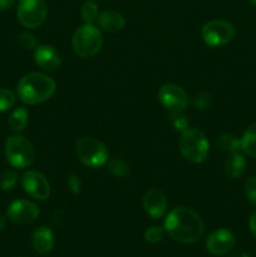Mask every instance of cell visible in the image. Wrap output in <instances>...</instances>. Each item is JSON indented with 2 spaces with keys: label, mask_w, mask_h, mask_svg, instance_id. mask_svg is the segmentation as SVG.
I'll return each instance as SVG.
<instances>
[{
  "label": "cell",
  "mask_w": 256,
  "mask_h": 257,
  "mask_svg": "<svg viewBox=\"0 0 256 257\" xmlns=\"http://www.w3.org/2000/svg\"><path fill=\"white\" fill-rule=\"evenodd\" d=\"M166 233L181 243H195L202 237L205 225L197 212L188 207H177L171 211L165 220Z\"/></svg>",
  "instance_id": "1"
},
{
  "label": "cell",
  "mask_w": 256,
  "mask_h": 257,
  "mask_svg": "<svg viewBox=\"0 0 256 257\" xmlns=\"http://www.w3.org/2000/svg\"><path fill=\"white\" fill-rule=\"evenodd\" d=\"M57 89L54 80L43 73H28L19 80L17 87L18 97L29 105L40 104L53 97Z\"/></svg>",
  "instance_id": "2"
},
{
  "label": "cell",
  "mask_w": 256,
  "mask_h": 257,
  "mask_svg": "<svg viewBox=\"0 0 256 257\" xmlns=\"http://www.w3.org/2000/svg\"><path fill=\"white\" fill-rule=\"evenodd\" d=\"M178 147L183 157L192 163H202L210 153L207 138L201 131L195 128H187L181 132Z\"/></svg>",
  "instance_id": "3"
},
{
  "label": "cell",
  "mask_w": 256,
  "mask_h": 257,
  "mask_svg": "<svg viewBox=\"0 0 256 257\" xmlns=\"http://www.w3.org/2000/svg\"><path fill=\"white\" fill-rule=\"evenodd\" d=\"M73 50L82 58H90L102 49V32L93 24H84L75 30L72 39Z\"/></svg>",
  "instance_id": "4"
},
{
  "label": "cell",
  "mask_w": 256,
  "mask_h": 257,
  "mask_svg": "<svg viewBox=\"0 0 256 257\" xmlns=\"http://www.w3.org/2000/svg\"><path fill=\"white\" fill-rule=\"evenodd\" d=\"M75 152L84 166L89 168H98L108 162V150L103 142L90 136L82 137L77 142Z\"/></svg>",
  "instance_id": "5"
},
{
  "label": "cell",
  "mask_w": 256,
  "mask_h": 257,
  "mask_svg": "<svg viewBox=\"0 0 256 257\" xmlns=\"http://www.w3.org/2000/svg\"><path fill=\"white\" fill-rule=\"evenodd\" d=\"M4 152L12 167L27 168L34 162L35 152L32 143L20 135L10 136L5 141Z\"/></svg>",
  "instance_id": "6"
},
{
  "label": "cell",
  "mask_w": 256,
  "mask_h": 257,
  "mask_svg": "<svg viewBox=\"0 0 256 257\" xmlns=\"http://www.w3.org/2000/svg\"><path fill=\"white\" fill-rule=\"evenodd\" d=\"M17 15L23 27L27 29H35L47 19V3L44 0H19Z\"/></svg>",
  "instance_id": "7"
},
{
  "label": "cell",
  "mask_w": 256,
  "mask_h": 257,
  "mask_svg": "<svg viewBox=\"0 0 256 257\" xmlns=\"http://www.w3.org/2000/svg\"><path fill=\"white\" fill-rule=\"evenodd\" d=\"M235 27L226 20H211L202 27V39L208 47L217 48L228 44L235 38Z\"/></svg>",
  "instance_id": "8"
},
{
  "label": "cell",
  "mask_w": 256,
  "mask_h": 257,
  "mask_svg": "<svg viewBox=\"0 0 256 257\" xmlns=\"http://www.w3.org/2000/svg\"><path fill=\"white\" fill-rule=\"evenodd\" d=\"M158 100L168 112H185L188 105V95L180 85L167 83L158 90Z\"/></svg>",
  "instance_id": "9"
},
{
  "label": "cell",
  "mask_w": 256,
  "mask_h": 257,
  "mask_svg": "<svg viewBox=\"0 0 256 257\" xmlns=\"http://www.w3.org/2000/svg\"><path fill=\"white\" fill-rule=\"evenodd\" d=\"M39 216V207L28 200H15L7 210L8 220L17 225H28L34 222Z\"/></svg>",
  "instance_id": "10"
},
{
  "label": "cell",
  "mask_w": 256,
  "mask_h": 257,
  "mask_svg": "<svg viewBox=\"0 0 256 257\" xmlns=\"http://www.w3.org/2000/svg\"><path fill=\"white\" fill-rule=\"evenodd\" d=\"M22 186L30 197L38 201L47 200L50 196V185L47 177L38 171H28L22 177Z\"/></svg>",
  "instance_id": "11"
},
{
  "label": "cell",
  "mask_w": 256,
  "mask_h": 257,
  "mask_svg": "<svg viewBox=\"0 0 256 257\" xmlns=\"http://www.w3.org/2000/svg\"><path fill=\"white\" fill-rule=\"evenodd\" d=\"M236 237L227 228H218L208 235L206 248L213 256H222L231 252L235 247Z\"/></svg>",
  "instance_id": "12"
},
{
  "label": "cell",
  "mask_w": 256,
  "mask_h": 257,
  "mask_svg": "<svg viewBox=\"0 0 256 257\" xmlns=\"http://www.w3.org/2000/svg\"><path fill=\"white\" fill-rule=\"evenodd\" d=\"M143 210L150 217L161 218L167 211V198L158 188H151L145 193L142 200Z\"/></svg>",
  "instance_id": "13"
},
{
  "label": "cell",
  "mask_w": 256,
  "mask_h": 257,
  "mask_svg": "<svg viewBox=\"0 0 256 257\" xmlns=\"http://www.w3.org/2000/svg\"><path fill=\"white\" fill-rule=\"evenodd\" d=\"M34 60L37 65H39L43 70H48V72H52V70L59 68L60 63H62L60 53L58 52L57 48L49 44H43L35 48Z\"/></svg>",
  "instance_id": "14"
},
{
  "label": "cell",
  "mask_w": 256,
  "mask_h": 257,
  "mask_svg": "<svg viewBox=\"0 0 256 257\" xmlns=\"http://www.w3.org/2000/svg\"><path fill=\"white\" fill-rule=\"evenodd\" d=\"M98 25L102 30L107 33H118L124 28L125 19L117 10H104L99 13L98 17Z\"/></svg>",
  "instance_id": "15"
},
{
  "label": "cell",
  "mask_w": 256,
  "mask_h": 257,
  "mask_svg": "<svg viewBox=\"0 0 256 257\" xmlns=\"http://www.w3.org/2000/svg\"><path fill=\"white\" fill-rule=\"evenodd\" d=\"M32 243L35 252L40 253V255H47L53 250V246H54L53 231L47 226H42V227L37 228L33 233Z\"/></svg>",
  "instance_id": "16"
},
{
  "label": "cell",
  "mask_w": 256,
  "mask_h": 257,
  "mask_svg": "<svg viewBox=\"0 0 256 257\" xmlns=\"http://www.w3.org/2000/svg\"><path fill=\"white\" fill-rule=\"evenodd\" d=\"M246 166H247V162H246L245 156L241 155L240 152L230 153L223 163V171L227 177L235 180V178H240L245 173Z\"/></svg>",
  "instance_id": "17"
},
{
  "label": "cell",
  "mask_w": 256,
  "mask_h": 257,
  "mask_svg": "<svg viewBox=\"0 0 256 257\" xmlns=\"http://www.w3.org/2000/svg\"><path fill=\"white\" fill-rule=\"evenodd\" d=\"M241 151L251 158H256V123L251 124L241 137Z\"/></svg>",
  "instance_id": "18"
},
{
  "label": "cell",
  "mask_w": 256,
  "mask_h": 257,
  "mask_svg": "<svg viewBox=\"0 0 256 257\" xmlns=\"http://www.w3.org/2000/svg\"><path fill=\"white\" fill-rule=\"evenodd\" d=\"M29 120V113L25 108L18 107L9 117V128L15 133H19L25 130Z\"/></svg>",
  "instance_id": "19"
},
{
  "label": "cell",
  "mask_w": 256,
  "mask_h": 257,
  "mask_svg": "<svg viewBox=\"0 0 256 257\" xmlns=\"http://www.w3.org/2000/svg\"><path fill=\"white\" fill-rule=\"evenodd\" d=\"M216 143H217L218 148H220L221 151H223V152H241V141L233 135H228V133L221 135L220 137H217Z\"/></svg>",
  "instance_id": "20"
},
{
  "label": "cell",
  "mask_w": 256,
  "mask_h": 257,
  "mask_svg": "<svg viewBox=\"0 0 256 257\" xmlns=\"http://www.w3.org/2000/svg\"><path fill=\"white\" fill-rule=\"evenodd\" d=\"M80 15L85 24H93L94 22H97L98 17H99V10H98V5L95 4L94 0H87L85 3H83L82 8H80Z\"/></svg>",
  "instance_id": "21"
},
{
  "label": "cell",
  "mask_w": 256,
  "mask_h": 257,
  "mask_svg": "<svg viewBox=\"0 0 256 257\" xmlns=\"http://www.w3.org/2000/svg\"><path fill=\"white\" fill-rule=\"evenodd\" d=\"M107 163L110 173H112L114 177L125 178L127 176H130V166H128L124 161L119 160V158H114V160L108 161Z\"/></svg>",
  "instance_id": "22"
},
{
  "label": "cell",
  "mask_w": 256,
  "mask_h": 257,
  "mask_svg": "<svg viewBox=\"0 0 256 257\" xmlns=\"http://www.w3.org/2000/svg\"><path fill=\"white\" fill-rule=\"evenodd\" d=\"M191 104L197 110H207L212 107L213 98L210 93L201 92L191 99Z\"/></svg>",
  "instance_id": "23"
},
{
  "label": "cell",
  "mask_w": 256,
  "mask_h": 257,
  "mask_svg": "<svg viewBox=\"0 0 256 257\" xmlns=\"http://www.w3.org/2000/svg\"><path fill=\"white\" fill-rule=\"evenodd\" d=\"M170 113V117H168V120H170L171 125H172L175 130L181 131H186L187 128H190V122H188L187 117L183 114V112H168Z\"/></svg>",
  "instance_id": "24"
},
{
  "label": "cell",
  "mask_w": 256,
  "mask_h": 257,
  "mask_svg": "<svg viewBox=\"0 0 256 257\" xmlns=\"http://www.w3.org/2000/svg\"><path fill=\"white\" fill-rule=\"evenodd\" d=\"M17 182L18 176L13 170L3 171L2 175H0V188L3 191H10L12 188H14Z\"/></svg>",
  "instance_id": "25"
},
{
  "label": "cell",
  "mask_w": 256,
  "mask_h": 257,
  "mask_svg": "<svg viewBox=\"0 0 256 257\" xmlns=\"http://www.w3.org/2000/svg\"><path fill=\"white\" fill-rule=\"evenodd\" d=\"M165 228L160 227V226H151L146 230L145 232V240L148 243H158L163 240L165 237Z\"/></svg>",
  "instance_id": "26"
},
{
  "label": "cell",
  "mask_w": 256,
  "mask_h": 257,
  "mask_svg": "<svg viewBox=\"0 0 256 257\" xmlns=\"http://www.w3.org/2000/svg\"><path fill=\"white\" fill-rule=\"evenodd\" d=\"M15 104V94L9 89L0 88V113L9 110Z\"/></svg>",
  "instance_id": "27"
},
{
  "label": "cell",
  "mask_w": 256,
  "mask_h": 257,
  "mask_svg": "<svg viewBox=\"0 0 256 257\" xmlns=\"http://www.w3.org/2000/svg\"><path fill=\"white\" fill-rule=\"evenodd\" d=\"M243 192L248 202L256 205V176H251L246 180L243 186Z\"/></svg>",
  "instance_id": "28"
},
{
  "label": "cell",
  "mask_w": 256,
  "mask_h": 257,
  "mask_svg": "<svg viewBox=\"0 0 256 257\" xmlns=\"http://www.w3.org/2000/svg\"><path fill=\"white\" fill-rule=\"evenodd\" d=\"M19 44L23 49L30 50L35 49L37 48V39H35L34 35L29 32H23L19 35Z\"/></svg>",
  "instance_id": "29"
},
{
  "label": "cell",
  "mask_w": 256,
  "mask_h": 257,
  "mask_svg": "<svg viewBox=\"0 0 256 257\" xmlns=\"http://www.w3.org/2000/svg\"><path fill=\"white\" fill-rule=\"evenodd\" d=\"M68 188L70 190V192L72 193H79L80 191V187H82V183H80V180L78 176L75 175H69V177H68Z\"/></svg>",
  "instance_id": "30"
},
{
  "label": "cell",
  "mask_w": 256,
  "mask_h": 257,
  "mask_svg": "<svg viewBox=\"0 0 256 257\" xmlns=\"http://www.w3.org/2000/svg\"><path fill=\"white\" fill-rule=\"evenodd\" d=\"M248 227H250V231L256 236V211L251 215L250 221H248Z\"/></svg>",
  "instance_id": "31"
},
{
  "label": "cell",
  "mask_w": 256,
  "mask_h": 257,
  "mask_svg": "<svg viewBox=\"0 0 256 257\" xmlns=\"http://www.w3.org/2000/svg\"><path fill=\"white\" fill-rule=\"evenodd\" d=\"M15 4V0H0V10H8Z\"/></svg>",
  "instance_id": "32"
},
{
  "label": "cell",
  "mask_w": 256,
  "mask_h": 257,
  "mask_svg": "<svg viewBox=\"0 0 256 257\" xmlns=\"http://www.w3.org/2000/svg\"><path fill=\"white\" fill-rule=\"evenodd\" d=\"M230 257H251L247 252H243V251H236V252H232Z\"/></svg>",
  "instance_id": "33"
},
{
  "label": "cell",
  "mask_w": 256,
  "mask_h": 257,
  "mask_svg": "<svg viewBox=\"0 0 256 257\" xmlns=\"http://www.w3.org/2000/svg\"><path fill=\"white\" fill-rule=\"evenodd\" d=\"M5 223H7V218L0 215V231L5 227Z\"/></svg>",
  "instance_id": "34"
},
{
  "label": "cell",
  "mask_w": 256,
  "mask_h": 257,
  "mask_svg": "<svg viewBox=\"0 0 256 257\" xmlns=\"http://www.w3.org/2000/svg\"><path fill=\"white\" fill-rule=\"evenodd\" d=\"M250 3H251V4L256 5V0H250Z\"/></svg>",
  "instance_id": "35"
},
{
  "label": "cell",
  "mask_w": 256,
  "mask_h": 257,
  "mask_svg": "<svg viewBox=\"0 0 256 257\" xmlns=\"http://www.w3.org/2000/svg\"><path fill=\"white\" fill-rule=\"evenodd\" d=\"M22 257H25V256H22Z\"/></svg>",
  "instance_id": "36"
}]
</instances>
